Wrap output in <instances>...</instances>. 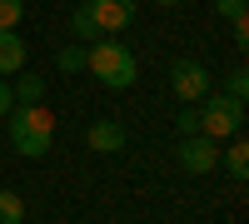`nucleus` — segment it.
I'll use <instances>...</instances> for the list:
<instances>
[{
	"label": "nucleus",
	"instance_id": "obj_1",
	"mask_svg": "<svg viewBox=\"0 0 249 224\" xmlns=\"http://www.w3.org/2000/svg\"><path fill=\"white\" fill-rule=\"evenodd\" d=\"M85 70H95V80L110 85V90H130L135 75H140V60L124 40H95L85 50Z\"/></svg>",
	"mask_w": 249,
	"mask_h": 224
},
{
	"label": "nucleus",
	"instance_id": "obj_2",
	"mask_svg": "<svg viewBox=\"0 0 249 224\" xmlns=\"http://www.w3.org/2000/svg\"><path fill=\"white\" fill-rule=\"evenodd\" d=\"M5 125H10V145H15L20 155H30V159L50 155L55 115H50L45 105H20V110H10V115H5Z\"/></svg>",
	"mask_w": 249,
	"mask_h": 224
},
{
	"label": "nucleus",
	"instance_id": "obj_3",
	"mask_svg": "<svg viewBox=\"0 0 249 224\" xmlns=\"http://www.w3.org/2000/svg\"><path fill=\"white\" fill-rule=\"evenodd\" d=\"M239 125H244V100H230V95H204V110H199V135H210L214 145L219 139H230V135H239Z\"/></svg>",
	"mask_w": 249,
	"mask_h": 224
},
{
	"label": "nucleus",
	"instance_id": "obj_4",
	"mask_svg": "<svg viewBox=\"0 0 249 224\" xmlns=\"http://www.w3.org/2000/svg\"><path fill=\"white\" fill-rule=\"evenodd\" d=\"M219 165V145L210 135H184L179 139V170H190V174H210Z\"/></svg>",
	"mask_w": 249,
	"mask_h": 224
},
{
	"label": "nucleus",
	"instance_id": "obj_5",
	"mask_svg": "<svg viewBox=\"0 0 249 224\" xmlns=\"http://www.w3.org/2000/svg\"><path fill=\"white\" fill-rule=\"evenodd\" d=\"M170 85L179 100H204L214 85H210V70L199 65V60H175V70H170Z\"/></svg>",
	"mask_w": 249,
	"mask_h": 224
},
{
	"label": "nucleus",
	"instance_id": "obj_6",
	"mask_svg": "<svg viewBox=\"0 0 249 224\" xmlns=\"http://www.w3.org/2000/svg\"><path fill=\"white\" fill-rule=\"evenodd\" d=\"M95 30H124L135 20V0H85Z\"/></svg>",
	"mask_w": 249,
	"mask_h": 224
},
{
	"label": "nucleus",
	"instance_id": "obj_7",
	"mask_svg": "<svg viewBox=\"0 0 249 224\" xmlns=\"http://www.w3.org/2000/svg\"><path fill=\"white\" fill-rule=\"evenodd\" d=\"M85 145H90V150H100V155H115V150L124 145V130L115 125V120H95V125L85 130Z\"/></svg>",
	"mask_w": 249,
	"mask_h": 224
},
{
	"label": "nucleus",
	"instance_id": "obj_8",
	"mask_svg": "<svg viewBox=\"0 0 249 224\" xmlns=\"http://www.w3.org/2000/svg\"><path fill=\"white\" fill-rule=\"evenodd\" d=\"M25 70V40L15 30H0V75H20Z\"/></svg>",
	"mask_w": 249,
	"mask_h": 224
},
{
	"label": "nucleus",
	"instance_id": "obj_9",
	"mask_svg": "<svg viewBox=\"0 0 249 224\" xmlns=\"http://www.w3.org/2000/svg\"><path fill=\"white\" fill-rule=\"evenodd\" d=\"M10 95H15V105H40V95H45V80L20 70V80L10 85Z\"/></svg>",
	"mask_w": 249,
	"mask_h": 224
},
{
	"label": "nucleus",
	"instance_id": "obj_10",
	"mask_svg": "<svg viewBox=\"0 0 249 224\" xmlns=\"http://www.w3.org/2000/svg\"><path fill=\"white\" fill-rule=\"evenodd\" d=\"M224 170H230L234 179H249V145L244 139H234V145L224 150Z\"/></svg>",
	"mask_w": 249,
	"mask_h": 224
},
{
	"label": "nucleus",
	"instance_id": "obj_11",
	"mask_svg": "<svg viewBox=\"0 0 249 224\" xmlns=\"http://www.w3.org/2000/svg\"><path fill=\"white\" fill-rule=\"evenodd\" d=\"M25 219V199L15 190H0V224H20Z\"/></svg>",
	"mask_w": 249,
	"mask_h": 224
},
{
	"label": "nucleus",
	"instance_id": "obj_12",
	"mask_svg": "<svg viewBox=\"0 0 249 224\" xmlns=\"http://www.w3.org/2000/svg\"><path fill=\"white\" fill-rule=\"evenodd\" d=\"M55 65L65 70V75H75V70H85V45H65V50L55 55Z\"/></svg>",
	"mask_w": 249,
	"mask_h": 224
},
{
	"label": "nucleus",
	"instance_id": "obj_13",
	"mask_svg": "<svg viewBox=\"0 0 249 224\" xmlns=\"http://www.w3.org/2000/svg\"><path fill=\"white\" fill-rule=\"evenodd\" d=\"M20 15H25V0H0V30H20Z\"/></svg>",
	"mask_w": 249,
	"mask_h": 224
},
{
	"label": "nucleus",
	"instance_id": "obj_14",
	"mask_svg": "<svg viewBox=\"0 0 249 224\" xmlns=\"http://www.w3.org/2000/svg\"><path fill=\"white\" fill-rule=\"evenodd\" d=\"M70 30H75L80 40H95V35H100V30H95V20H90V10H85V5H80V10L70 15Z\"/></svg>",
	"mask_w": 249,
	"mask_h": 224
},
{
	"label": "nucleus",
	"instance_id": "obj_15",
	"mask_svg": "<svg viewBox=\"0 0 249 224\" xmlns=\"http://www.w3.org/2000/svg\"><path fill=\"white\" fill-rule=\"evenodd\" d=\"M224 95H230V100H244V95H249V70H230V80H224Z\"/></svg>",
	"mask_w": 249,
	"mask_h": 224
},
{
	"label": "nucleus",
	"instance_id": "obj_16",
	"mask_svg": "<svg viewBox=\"0 0 249 224\" xmlns=\"http://www.w3.org/2000/svg\"><path fill=\"white\" fill-rule=\"evenodd\" d=\"M219 15H224V20H244L249 5H244V0H219Z\"/></svg>",
	"mask_w": 249,
	"mask_h": 224
},
{
	"label": "nucleus",
	"instance_id": "obj_17",
	"mask_svg": "<svg viewBox=\"0 0 249 224\" xmlns=\"http://www.w3.org/2000/svg\"><path fill=\"white\" fill-rule=\"evenodd\" d=\"M179 135H199V110H179Z\"/></svg>",
	"mask_w": 249,
	"mask_h": 224
},
{
	"label": "nucleus",
	"instance_id": "obj_18",
	"mask_svg": "<svg viewBox=\"0 0 249 224\" xmlns=\"http://www.w3.org/2000/svg\"><path fill=\"white\" fill-rule=\"evenodd\" d=\"M15 110V95H10V80H0V120Z\"/></svg>",
	"mask_w": 249,
	"mask_h": 224
},
{
	"label": "nucleus",
	"instance_id": "obj_19",
	"mask_svg": "<svg viewBox=\"0 0 249 224\" xmlns=\"http://www.w3.org/2000/svg\"><path fill=\"white\" fill-rule=\"evenodd\" d=\"M155 5H179V0H155Z\"/></svg>",
	"mask_w": 249,
	"mask_h": 224
}]
</instances>
